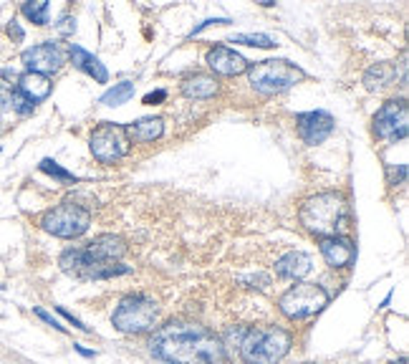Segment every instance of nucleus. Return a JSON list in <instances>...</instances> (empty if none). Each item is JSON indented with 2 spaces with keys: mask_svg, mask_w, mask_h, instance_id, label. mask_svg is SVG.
Listing matches in <instances>:
<instances>
[{
  "mask_svg": "<svg viewBox=\"0 0 409 364\" xmlns=\"http://www.w3.org/2000/svg\"><path fill=\"white\" fill-rule=\"evenodd\" d=\"M167 99V91L165 89H157V91H149L144 99H142V104H147V106H154V104H162Z\"/></svg>",
  "mask_w": 409,
  "mask_h": 364,
  "instance_id": "32",
  "label": "nucleus"
},
{
  "mask_svg": "<svg viewBox=\"0 0 409 364\" xmlns=\"http://www.w3.org/2000/svg\"><path fill=\"white\" fill-rule=\"evenodd\" d=\"M205 63L215 71L217 76H240V74L248 71L245 56H240L237 51L228 49V46H215V49H210L208 56H205Z\"/></svg>",
  "mask_w": 409,
  "mask_h": 364,
  "instance_id": "14",
  "label": "nucleus"
},
{
  "mask_svg": "<svg viewBox=\"0 0 409 364\" xmlns=\"http://www.w3.org/2000/svg\"><path fill=\"white\" fill-rule=\"evenodd\" d=\"M81 251L94 263H119V258L126 253V243L119 235L104 233V235H97L91 243H86V248H81Z\"/></svg>",
  "mask_w": 409,
  "mask_h": 364,
  "instance_id": "13",
  "label": "nucleus"
},
{
  "mask_svg": "<svg viewBox=\"0 0 409 364\" xmlns=\"http://www.w3.org/2000/svg\"><path fill=\"white\" fill-rule=\"evenodd\" d=\"M245 364H278L291 351V334L281 326H256L237 339Z\"/></svg>",
  "mask_w": 409,
  "mask_h": 364,
  "instance_id": "3",
  "label": "nucleus"
},
{
  "mask_svg": "<svg viewBox=\"0 0 409 364\" xmlns=\"http://www.w3.org/2000/svg\"><path fill=\"white\" fill-rule=\"evenodd\" d=\"M243 283H263V288L271 283V279L268 276H263V273H256V276H245Z\"/></svg>",
  "mask_w": 409,
  "mask_h": 364,
  "instance_id": "34",
  "label": "nucleus"
},
{
  "mask_svg": "<svg viewBox=\"0 0 409 364\" xmlns=\"http://www.w3.org/2000/svg\"><path fill=\"white\" fill-rule=\"evenodd\" d=\"M230 43H243V46H253V49H276L278 41L268 33H235L230 35Z\"/></svg>",
  "mask_w": 409,
  "mask_h": 364,
  "instance_id": "24",
  "label": "nucleus"
},
{
  "mask_svg": "<svg viewBox=\"0 0 409 364\" xmlns=\"http://www.w3.org/2000/svg\"><path fill=\"white\" fill-rule=\"evenodd\" d=\"M8 35H10L15 43H21L23 38H26V31L21 28V23H18V21H10V23H8Z\"/></svg>",
  "mask_w": 409,
  "mask_h": 364,
  "instance_id": "33",
  "label": "nucleus"
},
{
  "mask_svg": "<svg viewBox=\"0 0 409 364\" xmlns=\"http://www.w3.org/2000/svg\"><path fill=\"white\" fill-rule=\"evenodd\" d=\"M149 349L167 364H228L225 342L200 324H165L154 331Z\"/></svg>",
  "mask_w": 409,
  "mask_h": 364,
  "instance_id": "1",
  "label": "nucleus"
},
{
  "mask_svg": "<svg viewBox=\"0 0 409 364\" xmlns=\"http://www.w3.org/2000/svg\"><path fill=\"white\" fill-rule=\"evenodd\" d=\"M397 78V66L394 63H376L364 74V86L369 91H382Z\"/></svg>",
  "mask_w": 409,
  "mask_h": 364,
  "instance_id": "21",
  "label": "nucleus"
},
{
  "mask_svg": "<svg viewBox=\"0 0 409 364\" xmlns=\"http://www.w3.org/2000/svg\"><path fill=\"white\" fill-rule=\"evenodd\" d=\"M58 266L63 273L69 276H76L81 281H104V279H114V276H126L132 273V268L124 266V263H94L83 256L81 248H69V251L61 253L58 258Z\"/></svg>",
  "mask_w": 409,
  "mask_h": 364,
  "instance_id": "9",
  "label": "nucleus"
},
{
  "mask_svg": "<svg viewBox=\"0 0 409 364\" xmlns=\"http://www.w3.org/2000/svg\"><path fill=\"white\" fill-rule=\"evenodd\" d=\"M89 225H91V213L83 205L76 203H61L41 215L43 231L63 240L83 235V233L89 231Z\"/></svg>",
  "mask_w": 409,
  "mask_h": 364,
  "instance_id": "7",
  "label": "nucleus"
},
{
  "mask_svg": "<svg viewBox=\"0 0 409 364\" xmlns=\"http://www.w3.org/2000/svg\"><path fill=\"white\" fill-rule=\"evenodd\" d=\"M301 78H303V71L285 58H265L256 66H248L250 86L260 94H278V91L291 89Z\"/></svg>",
  "mask_w": 409,
  "mask_h": 364,
  "instance_id": "5",
  "label": "nucleus"
},
{
  "mask_svg": "<svg viewBox=\"0 0 409 364\" xmlns=\"http://www.w3.org/2000/svg\"><path fill=\"white\" fill-rule=\"evenodd\" d=\"M132 97H134L132 81H119V84H114L111 89H106L99 101H101L104 106H122V104H126Z\"/></svg>",
  "mask_w": 409,
  "mask_h": 364,
  "instance_id": "22",
  "label": "nucleus"
},
{
  "mask_svg": "<svg viewBox=\"0 0 409 364\" xmlns=\"http://www.w3.org/2000/svg\"><path fill=\"white\" fill-rule=\"evenodd\" d=\"M374 134L384 142H402L409 134V106L404 99H389L374 114Z\"/></svg>",
  "mask_w": 409,
  "mask_h": 364,
  "instance_id": "10",
  "label": "nucleus"
},
{
  "mask_svg": "<svg viewBox=\"0 0 409 364\" xmlns=\"http://www.w3.org/2000/svg\"><path fill=\"white\" fill-rule=\"evenodd\" d=\"M74 349H76L78 354H81V357H86V359H94V357H97V351H94V349H86L83 344H74Z\"/></svg>",
  "mask_w": 409,
  "mask_h": 364,
  "instance_id": "35",
  "label": "nucleus"
},
{
  "mask_svg": "<svg viewBox=\"0 0 409 364\" xmlns=\"http://www.w3.org/2000/svg\"><path fill=\"white\" fill-rule=\"evenodd\" d=\"M313 268V260L308 253L303 251H288L285 256L276 260V273L281 279H291V281H301L306 279Z\"/></svg>",
  "mask_w": 409,
  "mask_h": 364,
  "instance_id": "16",
  "label": "nucleus"
},
{
  "mask_svg": "<svg viewBox=\"0 0 409 364\" xmlns=\"http://www.w3.org/2000/svg\"><path fill=\"white\" fill-rule=\"evenodd\" d=\"M15 91H21L23 97H26L28 101L35 106V104H41V101H46V99L51 97L53 84H51L49 76H41V74H31V71H26V74L18 76Z\"/></svg>",
  "mask_w": 409,
  "mask_h": 364,
  "instance_id": "18",
  "label": "nucleus"
},
{
  "mask_svg": "<svg viewBox=\"0 0 409 364\" xmlns=\"http://www.w3.org/2000/svg\"><path fill=\"white\" fill-rule=\"evenodd\" d=\"M299 220L313 235L331 238V235H339V231L347 223V203L339 192H319V195H311L303 200Z\"/></svg>",
  "mask_w": 409,
  "mask_h": 364,
  "instance_id": "2",
  "label": "nucleus"
},
{
  "mask_svg": "<svg viewBox=\"0 0 409 364\" xmlns=\"http://www.w3.org/2000/svg\"><path fill=\"white\" fill-rule=\"evenodd\" d=\"M230 18H208V21H202L200 26H194L192 31H190V38H194V35H200L205 28H210V26H230Z\"/></svg>",
  "mask_w": 409,
  "mask_h": 364,
  "instance_id": "29",
  "label": "nucleus"
},
{
  "mask_svg": "<svg viewBox=\"0 0 409 364\" xmlns=\"http://www.w3.org/2000/svg\"><path fill=\"white\" fill-rule=\"evenodd\" d=\"M126 137L129 142H139V144H149V142L160 140L165 134V122L160 117H142V119L126 124Z\"/></svg>",
  "mask_w": 409,
  "mask_h": 364,
  "instance_id": "19",
  "label": "nucleus"
},
{
  "mask_svg": "<svg viewBox=\"0 0 409 364\" xmlns=\"http://www.w3.org/2000/svg\"><path fill=\"white\" fill-rule=\"evenodd\" d=\"M296 124H299V137L306 144H321L324 140H328V134L333 132V117L324 109H313V112H301L296 114Z\"/></svg>",
  "mask_w": 409,
  "mask_h": 364,
  "instance_id": "12",
  "label": "nucleus"
},
{
  "mask_svg": "<svg viewBox=\"0 0 409 364\" xmlns=\"http://www.w3.org/2000/svg\"><path fill=\"white\" fill-rule=\"evenodd\" d=\"M10 109H13V112L18 114V117H31L35 106L31 104V101H28L26 97H23L21 91H15V89H13V99H10Z\"/></svg>",
  "mask_w": 409,
  "mask_h": 364,
  "instance_id": "26",
  "label": "nucleus"
},
{
  "mask_svg": "<svg viewBox=\"0 0 409 364\" xmlns=\"http://www.w3.org/2000/svg\"><path fill=\"white\" fill-rule=\"evenodd\" d=\"M69 56H71V61H74V66H76L78 71H83L86 76L94 78V81H99V84H106V81H109V71H106L104 63L99 61V56H94V53H89L86 49H81L78 43H71L69 46Z\"/></svg>",
  "mask_w": 409,
  "mask_h": 364,
  "instance_id": "17",
  "label": "nucleus"
},
{
  "mask_svg": "<svg viewBox=\"0 0 409 364\" xmlns=\"http://www.w3.org/2000/svg\"><path fill=\"white\" fill-rule=\"evenodd\" d=\"M91 154L97 157L101 165H117L129 154L132 142L126 137L124 124H114V122H101V124L91 132L89 140Z\"/></svg>",
  "mask_w": 409,
  "mask_h": 364,
  "instance_id": "8",
  "label": "nucleus"
},
{
  "mask_svg": "<svg viewBox=\"0 0 409 364\" xmlns=\"http://www.w3.org/2000/svg\"><path fill=\"white\" fill-rule=\"evenodd\" d=\"M182 94L187 99H212L217 94V78L210 76V74H194L182 81Z\"/></svg>",
  "mask_w": 409,
  "mask_h": 364,
  "instance_id": "20",
  "label": "nucleus"
},
{
  "mask_svg": "<svg viewBox=\"0 0 409 364\" xmlns=\"http://www.w3.org/2000/svg\"><path fill=\"white\" fill-rule=\"evenodd\" d=\"M49 0H33V3H23L21 13L35 26H49Z\"/></svg>",
  "mask_w": 409,
  "mask_h": 364,
  "instance_id": "23",
  "label": "nucleus"
},
{
  "mask_svg": "<svg viewBox=\"0 0 409 364\" xmlns=\"http://www.w3.org/2000/svg\"><path fill=\"white\" fill-rule=\"evenodd\" d=\"M56 28H58L61 35H74L76 33V18L74 15H61L58 23H56Z\"/></svg>",
  "mask_w": 409,
  "mask_h": 364,
  "instance_id": "27",
  "label": "nucleus"
},
{
  "mask_svg": "<svg viewBox=\"0 0 409 364\" xmlns=\"http://www.w3.org/2000/svg\"><path fill=\"white\" fill-rule=\"evenodd\" d=\"M23 66L31 74H41V76H49V74H56L66 63V53H63L61 43L56 41H46L38 43V46H31V49L23 51L21 56Z\"/></svg>",
  "mask_w": 409,
  "mask_h": 364,
  "instance_id": "11",
  "label": "nucleus"
},
{
  "mask_svg": "<svg viewBox=\"0 0 409 364\" xmlns=\"http://www.w3.org/2000/svg\"><path fill=\"white\" fill-rule=\"evenodd\" d=\"M10 99H13V89L6 84H0V117H6L10 112Z\"/></svg>",
  "mask_w": 409,
  "mask_h": 364,
  "instance_id": "31",
  "label": "nucleus"
},
{
  "mask_svg": "<svg viewBox=\"0 0 409 364\" xmlns=\"http://www.w3.org/2000/svg\"><path fill=\"white\" fill-rule=\"evenodd\" d=\"M157 301L147 294H129L119 301L117 311L111 314V324L117 326L122 334H144L154 329L157 322Z\"/></svg>",
  "mask_w": 409,
  "mask_h": 364,
  "instance_id": "4",
  "label": "nucleus"
},
{
  "mask_svg": "<svg viewBox=\"0 0 409 364\" xmlns=\"http://www.w3.org/2000/svg\"><path fill=\"white\" fill-rule=\"evenodd\" d=\"M56 311H58V316H63V319H66V322L71 324V326H74V329H78V331H86V334H89V326H86V324L81 322V319H76V316L71 314V311H66V308L63 306H56Z\"/></svg>",
  "mask_w": 409,
  "mask_h": 364,
  "instance_id": "30",
  "label": "nucleus"
},
{
  "mask_svg": "<svg viewBox=\"0 0 409 364\" xmlns=\"http://www.w3.org/2000/svg\"><path fill=\"white\" fill-rule=\"evenodd\" d=\"M33 314L38 316V319H41V322H46V324H49V326H53L56 331H61V334H66V331H69V329H66V326H63L61 322H58V319H53V316H51L49 311H43L41 306H35V308H33Z\"/></svg>",
  "mask_w": 409,
  "mask_h": 364,
  "instance_id": "28",
  "label": "nucleus"
},
{
  "mask_svg": "<svg viewBox=\"0 0 409 364\" xmlns=\"http://www.w3.org/2000/svg\"><path fill=\"white\" fill-rule=\"evenodd\" d=\"M38 169L41 172H46V175H51L53 180L63 182V185H71V182H78V177L74 175V172H69V169H63L61 165L56 160H51V157H46V160H41V165H38Z\"/></svg>",
  "mask_w": 409,
  "mask_h": 364,
  "instance_id": "25",
  "label": "nucleus"
},
{
  "mask_svg": "<svg viewBox=\"0 0 409 364\" xmlns=\"http://www.w3.org/2000/svg\"><path fill=\"white\" fill-rule=\"evenodd\" d=\"M319 248H321V256L326 260V266L331 268H347L354 263L356 258V248L354 243L344 235H331V238H319Z\"/></svg>",
  "mask_w": 409,
  "mask_h": 364,
  "instance_id": "15",
  "label": "nucleus"
},
{
  "mask_svg": "<svg viewBox=\"0 0 409 364\" xmlns=\"http://www.w3.org/2000/svg\"><path fill=\"white\" fill-rule=\"evenodd\" d=\"M328 306V294L319 283H296L278 299V308L285 319L303 322Z\"/></svg>",
  "mask_w": 409,
  "mask_h": 364,
  "instance_id": "6",
  "label": "nucleus"
}]
</instances>
